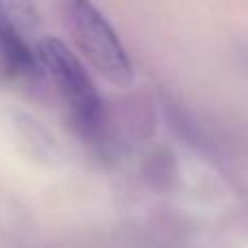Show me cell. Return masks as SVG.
<instances>
[{"instance_id":"6da1fadb","label":"cell","mask_w":248,"mask_h":248,"mask_svg":"<svg viewBox=\"0 0 248 248\" xmlns=\"http://www.w3.org/2000/svg\"><path fill=\"white\" fill-rule=\"evenodd\" d=\"M61 17L72 42L85 59L109 83L128 87L133 83V65L118 33L92 0H59Z\"/></svg>"},{"instance_id":"7a4b0ae2","label":"cell","mask_w":248,"mask_h":248,"mask_svg":"<svg viewBox=\"0 0 248 248\" xmlns=\"http://www.w3.org/2000/svg\"><path fill=\"white\" fill-rule=\"evenodd\" d=\"M44 72L50 74L57 92L68 105L70 116L83 135L98 137L105 124V105L92 77L85 72L77 55L68 50L63 42L55 37H42L35 44Z\"/></svg>"},{"instance_id":"3957f363","label":"cell","mask_w":248,"mask_h":248,"mask_svg":"<svg viewBox=\"0 0 248 248\" xmlns=\"http://www.w3.org/2000/svg\"><path fill=\"white\" fill-rule=\"evenodd\" d=\"M37 29L35 0H0V72L11 78L42 74L37 50L31 44Z\"/></svg>"}]
</instances>
